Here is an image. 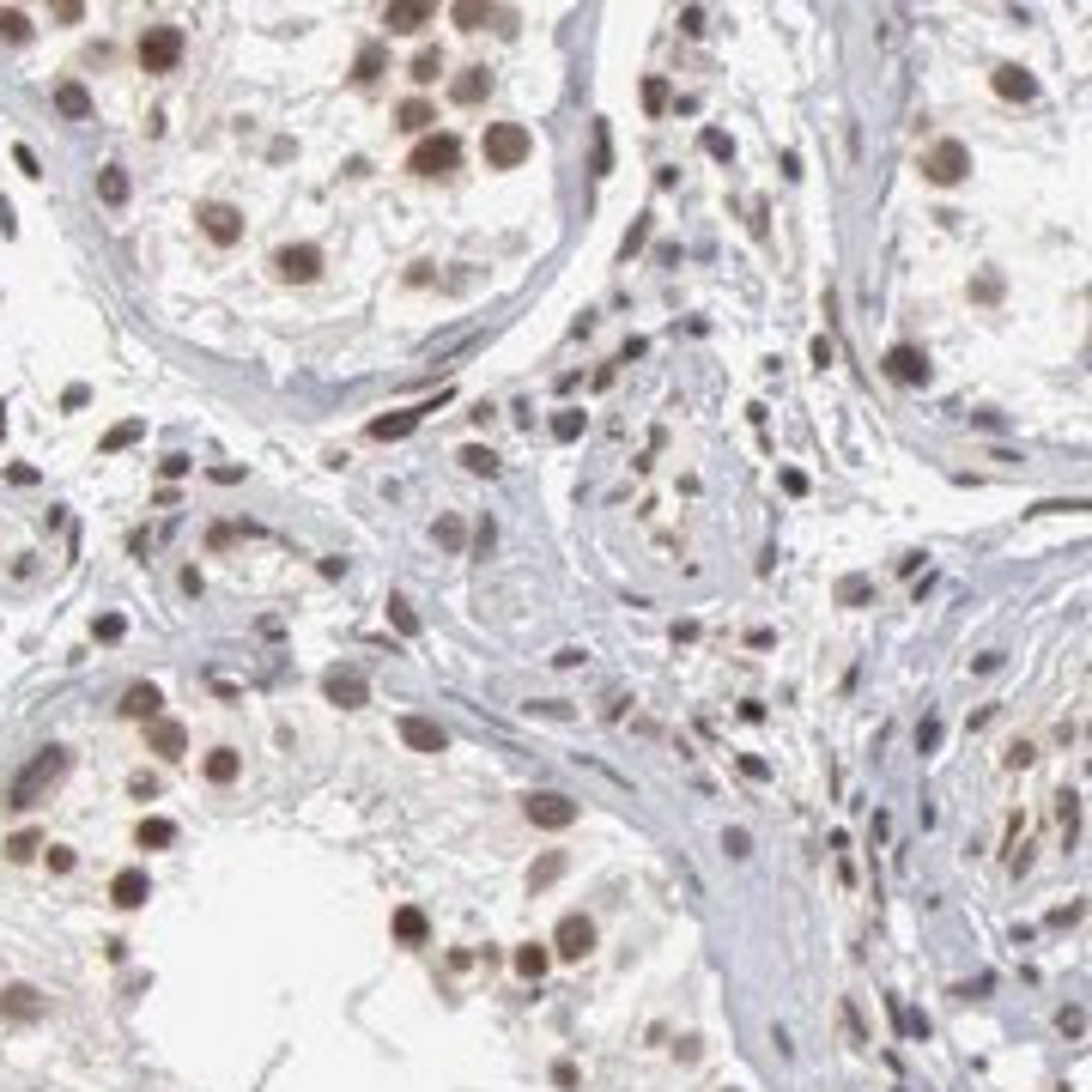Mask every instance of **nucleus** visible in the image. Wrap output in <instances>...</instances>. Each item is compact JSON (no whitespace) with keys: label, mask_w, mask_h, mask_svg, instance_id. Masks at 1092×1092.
<instances>
[{"label":"nucleus","mask_w":1092,"mask_h":1092,"mask_svg":"<svg viewBox=\"0 0 1092 1092\" xmlns=\"http://www.w3.org/2000/svg\"><path fill=\"white\" fill-rule=\"evenodd\" d=\"M61 777H67V747L49 741V747H43V753H37V759H30L19 777L7 783V801H0V807H13V814H30V807H37Z\"/></svg>","instance_id":"obj_1"},{"label":"nucleus","mask_w":1092,"mask_h":1092,"mask_svg":"<svg viewBox=\"0 0 1092 1092\" xmlns=\"http://www.w3.org/2000/svg\"><path fill=\"white\" fill-rule=\"evenodd\" d=\"M183 25H146L140 30V43H134V61H140V74H176L183 67Z\"/></svg>","instance_id":"obj_2"},{"label":"nucleus","mask_w":1092,"mask_h":1092,"mask_svg":"<svg viewBox=\"0 0 1092 1092\" xmlns=\"http://www.w3.org/2000/svg\"><path fill=\"white\" fill-rule=\"evenodd\" d=\"M528 152H535V134H528L522 122H491V128L480 134V158H486V170H522Z\"/></svg>","instance_id":"obj_3"},{"label":"nucleus","mask_w":1092,"mask_h":1092,"mask_svg":"<svg viewBox=\"0 0 1092 1092\" xmlns=\"http://www.w3.org/2000/svg\"><path fill=\"white\" fill-rule=\"evenodd\" d=\"M917 170H923V183L953 189V183H965V176H971V146H965V140H935Z\"/></svg>","instance_id":"obj_4"},{"label":"nucleus","mask_w":1092,"mask_h":1092,"mask_svg":"<svg viewBox=\"0 0 1092 1092\" xmlns=\"http://www.w3.org/2000/svg\"><path fill=\"white\" fill-rule=\"evenodd\" d=\"M455 164H462V140H455V134H437V128L407 152V170L426 176V183H431V176H449Z\"/></svg>","instance_id":"obj_5"},{"label":"nucleus","mask_w":1092,"mask_h":1092,"mask_svg":"<svg viewBox=\"0 0 1092 1092\" xmlns=\"http://www.w3.org/2000/svg\"><path fill=\"white\" fill-rule=\"evenodd\" d=\"M273 279H286V286L322 279V250H316V243H286V250H273Z\"/></svg>","instance_id":"obj_6"},{"label":"nucleus","mask_w":1092,"mask_h":1092,"mask_svg":"<svg viewBox=\"0 0 1092 1092\" xmlns=\"http://www.w3.org/2000/svg\"><path fill=\"white\" fill-rule=\"evenodd\" d=\"M522 814H528V826H541V832H565V826H577V801L558 795V789H541V795L522 801Z\"/></svg>","instance_id":"obj_7"},{"label":"nucleus","mask_w":1092,"mask_h":1092,"mask_svg":"<svg viewBox=\"0 0 1092 1092\" xmlns=\"http://www.w3.org/2000/svg\"><path fill=\"white\" fill-rule=\"evenodd\" d=\"M195 225H201V237H206V243L231 250V243L243 237V206H231V201H206L201 213H195Z\"/></svg>","instance_id":"obj_8"},{"label":"nucleus","mask_w":1092,"mask_h":1092,"mask_svg":"<svg viewBox=\"0 0 1092 1092\" xmlns=\"http://www.w3.org/2000/svg\"><path fill=\"white\" fill-rule=\"evenodd\" d=\"M322 692H328V704H340V711H365L371 704V680L359 674V667H328Z\"/></svg>","instance_id":"obj_9"},{"label":"nucleus","mask_w":1092,"mask_h":1092,"mask_svg":"<svg viewBox=\"0 0 1092 1092\" xmlns=\"http://www.w3.org/2000/svg\"><path fill=\"white\" fill-rule=\"evenodd\" d=\"M552 953H558V959H589V953H595V923L583 917V910L558 917V929H552Z\"/></svg>","instance_id":"obj_10"},{"label":"nucleus","mask_w":1092,"mask_h":1092,"mask_svg":"<svg viewBox=\"0 0 1092 1092\" xmlns=\"http://www.w3.org/2000/svg\"><path fill=\"white\" fill-rule=\"evenodd\" d=\"M887 376L904 382V389H923V382H929V352L923 346H892L887 352Z\"/></svg>","instance_id":"obj_11"},{"label":"nucleus","mask_w":1092,"mask_h":1092,"mask_svg":"<svg viewBox=\"0 0 1092 1092\" xmlns=\"http://www.w3.org/2000/svg\"><path fill=\"white\" fill-rule=\"evenodd\" d=\"M431 19H437V7H426V0H395V7H382L389 37H413V30H426Z\"/></svg>","instance_id":"obj_12"},{"label":"nucleus","mask_w":1092,"mask_h":1092,"mask_svg":"<svg viewBox=\"0 0 1092 1092\" xmlns=\"http://www.w3.org/2000/svg\"><path fill=\"white\" fill-rule=\"evenodd\" d=\"M990 86H996V97H1007V103H1032V97H1038V80H1032L1019 61H1002L996 74H990Z\"/></svg>","instance_id":"obj_13"},{"label":"nucleus","mask_w":1092,"mask_h":1092,"mask_svg":"<svg viewBox=\"0 0 1092 1092\" xmlns=\"http://www.w3.org/2000/svg\"><path fill=\"white\" fill-rule=\"evenodd\" d=\"M146 747H152L158 759H183V753H189V728L170 722V717H152V722H146Z\"/></svg>","instance_id":"obj_14"},{"label":"nucleus","mask_w":1092,"mask_h":1092,"mask_svg":"<svg viewBox=\"0 0 1092 1092\" xmlns=\"http://www.w3.org/2000/svg\"><path fill=\"white\" fill-rule=\"evenodd\" d=\"M401 741L413 753H449V734L431 722V717H401Z\"/></svg>","instance_id":"obj_15"},{"label":"nucleus","mask_w":1092,"mask_h":1092,"mask_svg":"<svg viewBox=\"0 0 1092 1092\" xmlns=\"http://www.w3.org/2000/svg\"><path fill=\"white\" fill-rule=\"evenodd\" d=\"M110 898L122 904V910H140L152 898V880H146V868H122L116 880H110Z\"/></svg>","instance_id":"obj_16"},{"label":"nucleus","mask_w":1092,"mask_h":1092,"mask_svg":"<svg viewBox=\"0 0 1092 1092\" xmlns=\"http://www.w3.org/2000/svg\"><path fill=\"white\" fill-rule=\"evenodd\" d=\"M431 407H401V413H382V419H371V437L376 443H395V437H407L419 419H426Z\"/></svg>","instance_id":"obj_17"},{"label":"nucleus","mask_w":1092,"mask_h":1092,"mask_svg":"<svg viewBox=\"0 0 1092 1092\" xmlns=\"http://www.w3.org/2000/svg\"><path fill=\"white\" fill-rule=\"evenodd\" d=\"M158 711H164V692H158V686H128V692H122V717H128V722H152Z\"/></svg>","instance_id":"obj_18"},{"label":"nucleus","mask_w":1092,"mask_h":1092,"mask_svg":"<svg viewBox=\"0 0 1092 1092\" xmlns=\"http://www.w3.org/2000/svg\"><path fill=\"white\" fill-rule=\"evenodd\" d=\"M237 771H243V753H237V747H213V753L201 759V777H206V783H219V789L237 783Z\"/></svg>","instance_id":"obj_19"},{"label":"nucleus","mask_w":1092,"mask_h":1092,"mask_svg":"<svg viewBox=\"0 0 1092 1092\" xmlns=\"http://www.w3.org/2000/svg\"><path fill=\"white\" fill-rule=\"evenodd\" d=\"M55 110H61L67 122H86V116H91V91H86L80 80H61V86H55Z\"/></svg>","instance_id":"obj_20"},{"label":"nucleus","mask_w":1092,"mask_h":1092,"mask_svg":"<svg viewBox=\"0 0 1092 1092\" xmlns=\"http://www.w3.org/2000/svg\"><path fill=\"white\" fill-rule=\"evenodd\" d=\"M431 122H437V110H431L426 97H407L401 110H395V128H407V134H419V140L431 134Z\"/></svg>","instance_id":"obj_21"},{"label":"nucleus","mask_w":1092,"mask_h":1092,"mask_svg":"<svg viewBox=\"0 0 1092 1092\" xmlns=\"http://www.w3.org/2000/svg\"><path fill=\"white\" fill-rule=\"evenodd\" d=\"M426 935H431L426 910H419V904H401V910H395V941H401V947H419Z\"/></svg>","instance_id":"obj_22"},{"label":"nucleus","mask_w":1092,"mask_h":1092,"mask_svg":"<svg viewBox=\"0 0 1092 1092\" xmlns=\"http://www.w3.org/2000/svg\"><path fill=\"white\" fill-rule=\"evenodd\" d=\"M486 91H491V74H486V67H462V74H455V86H449L455 103H480Z\"/></svg>","instance_id":"obj_23"},{"label":"nucleus","mask_w":1092,"mask_h":1092,"mask_svg":"<svg viewBox=\"0 0 1092 1092\" xmlns=\"http://www.w3.org/2000/svg\"><path fill=\"white\" fill-rule=\"evenodd\" d=\"M382 67H389V49H382V43H365L359 61H352V80H359V86H376Z\"/></svg>","instance_id":"obj_24"},{"label":"nucleus","mask_w":1092,"mask_h":1092,"mask_svg":"<svg viewBox=\"0 0 1092 1092\" xmlns=\"http://www.w3.org/2000/svg\"><path fill=\"white\" fill-rule=\"evenodd\" d=\"M97 201H103V206H122V201H128V170H122V164H103V170H97Z\"/></svg>","instance_id":"obj_25"},{"label":"nucleus","mask_w":1092,"mask_h":1092,"mask_svg":"<svg viewBox=\"0 0 1092 1092\" xmlns=\"http://www.w3.org/2000/svg\"><path fill=\"white\" fill-rule=\"evenodd\" d=\"M134 843H140V850H170V843H176V826H170V820H140V826H134Z\"/></svg>","instance_id":"obj_26"},{"label":"nucleus","mask_w":1092,"mask_h":1092,"mask_svg":"<svg viewBox=\"0 0 1092 1092\" xmlns=\"http://www.w3.org/2000/svg\"><path fill=\"white\" fill-rule=\"evenodd\" d=\"M407 80H413V86H437V80H443V49H419L413 67H407Z\"/></svg>","instance_id":"obj_27"},{"label":"nucleus","mask_w":1092,"mask_h":1092,"mask_svg":"<svg viewBox=\"0 0 1092 1092\" xmlns=\"http://www.w3.org/2000/svg\"><path fill=\"white\" fill-rule=\"evenodd\" d=\"M0 1007H7L13 1019H37L43 1013V1002H37V990H25V983H13L7 996H0Z\"/></svg>","instance_id":"obj_28"},{"label":"nucleus","mask_w":1092,"mask_h":1092,"mask_svg":"<svg viewBox=\"0 0 1092 1092\" xmlns=\"http://www.w3.org/2000/svg\"><path fill=\"white\" fill-rule=\"evenodd\" d=\"M565 874V850H546L535 868H528V892H541V887H552V880Z\"/></svg>","instance_id":"obj_29"},{"label":"nucleus","mask_w":1092,"mask_h":1092,"mask_svg":"<svg viewBox=\"0 0 1092 1092\" xmlns=\"http://www.w3.org/2000/svg\"><path fill=\"white\" fill-rule=\"evenodd\" d=\"M546 965H552V947H541V941L516 947V971H522V977H546Z\"/></svg>","instance_id":"obj_30"},{"label":"nucleus","mask_w":1092,"mask_h":1092,"mask_svg":"<svg viewBox=\"0 0 1092 1092\" xmlns=\"http://www.w3.org/2000/svg\"><path fill=\"white\" fill-rule=\"evenodd\" d=\"M431 535H437V546H443V552H462V546H468V522H462V516H437V528H431Z\"/></svg>","instance_id":"obj_31"},{"label":"nucleus","mask_w":1092,"mask_h":1092,"mask_svg":"<svg viewBox=\"0 0 1092 1092\" xmlns=\"http://www.w3.org/2000/svg\"><path fill=\"white\" fill-rule=\"evenodd\" d=\"M449 19L462 25V30H486V19H491V7H480V0H455L449 7Z\"/></svg>","instance_id":"obj_32"},{"label":"nucleus","mask_w":1092,"mask_h":1092,"mask_svg":"<svg viewBox=\"0 0 1092 1092\" xmlns=\"http://www.w3.org/2000/svg\"><path fill=\"white\" fill-rule=\"evenodd\" d=\"M868 595H874V583H868V577H843V583H837V607H862Z\"/></svg>","instance_id":"obj_33"},{"label":"nucleus","mask_w":1092,"mask_h":1092,"mask_svg":"<svg viewBox=\"0 0 1092 1092\" xmlns=\"http://www.w3.org/2000/svg\"><path fill=\"white\" fill-rule=\"evenodd\" d=\"M0 37H7V43H25V37H30V19H25L19 7H0Z\"/></svg>","instance_id":"obj_34"},{"label":"nucleus","mask_w":1092,"mask_h":1092,"mask_svg":"<svg viewBox=\"0 0 1092 1092\" xmlns=\"http://www.w3.org/2000/svg\"><path fill=\"white\" fill-rule=\"evenodd\" d=\"M667 97H674V91H667V80H661V74H650V80H644V110H650V116H661V110H667Z\"/></svg>","instance_id":"obj_35"},{"label":"nucleus","mask_w":1092,"mask_h":1092,"mask_svg":"<svg viewBox=\"0 0 1092 1092\" xmlns=\"http://www.w3.org/2000/svg\"><path fill=\"white\" fill-rule=\"evenodd\" d=\"M37 850H43V837H37V832H13V837H7V856H13V862H30Z\"/></svg>","instance_id":"obj_36"},{"label":"nucleus","mask_w":1092,"mask_h":1092,"mask_svg":"<svg viewBox=\"0 0 1092 1092\" xmlns=\"http://www.w3.org/2000/svg\"><path fill=\"white\" fill-rule=\"evenodd\" d=\"M462 468H468V474H498V455L480 449V443H468V449H462Z\"/></svg>","instance_id":"obj_37"},{"label":"nucleus","mask_w":1092,"mask_h":1092,"mask_svg":"<svg viewBox=\"0 0 1092 1092\" xmlns=\"http://www.w3.org/2000/svg\"><path fill=\"white\" fill-rule=\"evenodd\" d=\"M140 431H146V426H140V419H122V426H116L110 437H103V455H116V449H128V443H134Z\"/></svg>","instance_id":"obj_38"},{"label":"nucleus","mask_w":1092,"mask_h":1092,"mask_svg":"<svg viewBox=\"0 0 1092 1092\" xmlns=\"http://www.w3.org/2000/svg\"><path fill=\"white\" fill-rule=\"evenodd\" d=\"M552 437H558V443H577V437H583V413H558V419H552Z\"/></svg>","instance_id":"obj_39"},{"label":"nucleus","mask_w":1092,"mask_h":1092,"mask_svg":"<svg viewBox=\"0 0 1092 1092\" xmlns=\"http://www.w3.org/2000/svg\"><path fill=\"white\" fill-rule=\"evenodd\" d=\"M704 152H711V158H734V140L722 128H704Z\"/></svg>","instance_id":"obj_40"},{"label":"nucleus","mask_w":1092,"mask_h":1092,"mask_svg":"<svg viewBox=\"0 0 1092 1092\" xmlns=\"http://www.w3.org/2000/svg\"><path fill=\"white\" fill-rule=\"evenodd\" d=\"M644 243H650V219H638V225H631V231H625V243H619V250H625V256H638Z\"/></svg>","instance_id":"obj_41"},{"label":"nucleus","mask_w":1092,"mask_h":1092,"mask_svg":"<svg viewBox=\"0 0 1092 1092\" xmlns=\"http://www.w3.org/2000/svg\"><path fill=\"white\" fill-rule=\"evenodd\" d=\"M91 631H97V638H103V644H116V638H122V631H128V625H122V613H103V619H97Z\"/></svg>","instance_id":"obj_42"},{"label":"nucleus","mask_w":1092,"mask_h":1092,"mask_svg":"<svg viewBox=\"0 0 1092 1092\" xmlns=\"http://www.w3.org/2000/svg\"><path fill=\"white\" fill-rule=\"evenodd\" d=\"M613 152H607V128H595V176H607Z\"/></svg>","instance_id":"obj_43"},{"label":"nucleus","mask_w":1092,"mask_h":1092,"mask_svg":"<svg viewBox=\"0 0 1092 1092\" xmlns=\"http://www.w3.org/2000/svg\"><path fill=\"white\" fill-rule=\"evenodd\" d=\"M389 619H395V625L407 631V638H413V631H419V619H413V607H407V602H389Z\"/></svg>","instance_id":"obj_44"},{"label":"nucleus","mask_w":1092,"mask_h":1092,"mask_svg":"<svg viewBox=\"0 0 1092 1092\" xmlns=\"http://www.w3.org/2000/svg\"><path fill=\"white\" fill-rule=\"evenodd\" d=\"M917 747H923V753H935V747H941V722H935V717L917 728Z\"/></svg>","instance_id":"obj_45"},{"label":"nucleus","mask_w":1092,"mask_h":1092,"mask_svg":"<svg viewBox=\"0 0 1092 1092\" xmlns=\"http://www.w3.org/2000/svg\"><path fill=\"white\" fill-rule=\"evenodd\" d=\"M1032 759H1038V753H1032V741H1013V747H1007V771H1019V765H1032Z\"/></svg>","instance_id":"obj_46"},{"label":"nucleus","mask_w":1092,"mask_h":1092,"mask_svg":"<svg viewBox=\"0 0 1092 1092\" xmlns=\"http://www.w3.org/2000/svg\"><path fill=\"white\" fill-rule=\"evenodd\" d=\"M49 868L67 874V868H74V850H67V843H49Z\"/></svg>","instance_id":"obj_47"},{"label":"nucleus","mask_w":1092,"mask_h":1092,"mask_svg":"<svg viewBox=\"0 0 1092 1092\" xmlns=\"http://www.w3.org/2000/svg\"><path fill=\"white\" fill-rule=\"evenodd\" d=\"M55 19H61V25H80V19H86V7H80V0H61V7H55Z\"/></svg>","instance_id":"obj_48"},{"label":"nucleus","mask_w":1092,"mask_h":1092,"mask_svg":"<svg viewBox=\"0 0 1092 1092\" xmlns=\"http://www.w3.org/2000/svg\"><path fill=\"white\" fill-rule=\"evenodd\" d=\"M680 30H686V37H698V30H704V13H698V7H686V13H680Z\"/></svg>","instance_id":"obj_49"},{"label":"nucleus","mask_w":1092,"mask_h":1092,"mask_svg":"<svg viewBox=\"0 0 1092 1092\" xmlns=\"http://www.w3.org/2000/svg\"><path fill=\"white\" fill-rule=\"evenodd\" d=\"M0 437H7V413H0Z\"/></svg>","instance_id":"obj_50"},{"label":"nucleus","mask_w":1092,"mask_h":1092,"mask_svg":"<svg viewBox=\"0 0 1092 1092\" xmlns=\"http://www.w3.org/2000/svg\"><path fill=\"white\" fill-rule=\"evenodd\" d=\"M728 1092H734V1086H728Z\"/></svg>","instance_id":"obj_51"}]
</instances>
